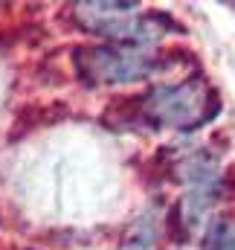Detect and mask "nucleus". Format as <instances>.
<instances>
[{
  "instance_id": "obj_1",
  "label": "nucleus",
  "mask_w": 235,
  "mask_h": 250,
  "mask_svg": "<svg viewBox=\"0 0 235 250\" xmlns=\"http://www.w3.org/2000/svg\"><path fill=\"white\" fill-rule=\"evenodd\" d=\"M145 111L166 125L195 128L218 114V99L200 79H189L183 84H166L145 96Z\"/></svg>"
},
{
  "instance_id": "obj_3",
  "label": "nucleus",
  "mask_w": 235,
  "mask_h": 250,
  "mask_svg": "<svg viewBox=\"0 0 235 250\" xmlns=\"http://www.w3.org/2000/svg\"><path fill=\"white\" fill-rule=\"evenodd\" d=\"M203 250H235V221H215L206 233Z\"/></svg>"
},
{
  "instance_id": "obj_2",
  "label": "nucleus",
  "mask_w": 235,
  "mask_h": 250,
  "mask_svg": "<svg viewBox=\"0 0 235 250\" xmlns=\"http://www.w3.org/2000/svg\"><path fill=\"white\" fill-rule=\"evenodd\" d=\"M76 70L81 79L93 84H128L137 79H145L157 62L151 53L139 50H119V47H87L76 50L73 56Z\"/></svg>"
}]
</instances>
